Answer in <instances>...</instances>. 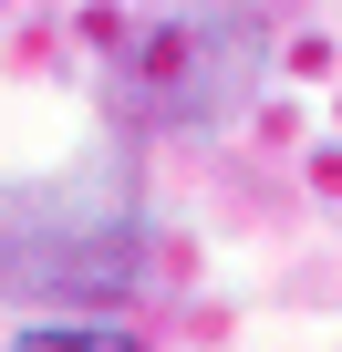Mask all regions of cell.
<instances>
[{
	"mask_svg": "<svg viewBox=\"0 0 342 352\" xmlns=\"http://www.w3.org/2000/svg\"><path fill=\"white\" fill-rule=\"evenodd\" d=\"M145 280H156V228L114 155L0 176V300L104 311V300H135Z\"/></svg>",
	"mask_w": 342,
	"mask_h": 352,
	"instance_id": "1",
	"label": "cell"
},
{
	"mask_svg": "<svg viewBox=\"0 0 342 352\" xmlns=\"http://www.w3.org/2000/svg\"><path fill=\"white\" fill-rule=\"evenodd\" d=\"M11 352H145L135 331H114V321H32Z\"/></svg>",
	"mask_w": 342,
	"mask_h": 352,
	"instance_id": "3",
	"label": "cell"
},
{
	"mask_svg": "<svg viewBox=\"0 0 342 352\" xmlns=\"http://www.w3.org/2000/svg\"><path fill=\"white\" fill-rule=\"evenodd\" d=\"M270 83V21L249 0H135L104 52V114L135 135H218Z\"/></svg>",
	"mask_w": 342,
	"mask_h": 352,
	"instance_id": "2",
	"label": "cell"
}]
</instances>
